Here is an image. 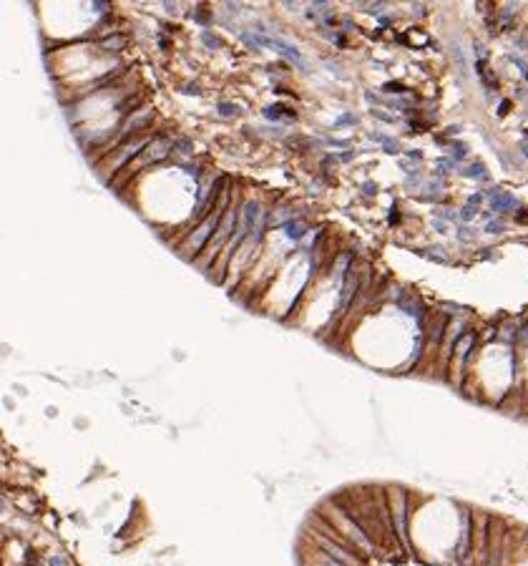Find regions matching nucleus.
Instances as JSON below:
<instances>
[{"label":"nucleus","mask_w":528,"mask_h":566,"mask_svg":"<svg viewBox=\"0 0 528 566\" xmlns=\"http://www.w3.org/2000/svg\"><path fill=\"white\" fill-rule=\"evenodd\" d=\"M227 201H229V191H222V197H219V204H216V212H211L207 219L201 221V224L189 234V239L184 242V247H181V255L186 257V259H192V257H196L199 252L207 247V242H209V237H214V232H216V227H219V221H222V217L227 214Z\"/></svg>","instance_id":"nucleus-1"},{"label":"nucleus","mask_w":528,"mask_h":566,"mask_svg":"<svg viewBox=\"0 0 528 566\" xmlns=\"http://www.w3.org/2000/svg\"><path fill=\"white\" fill-rule=\"evenodd\" d=\"M257 43H262V46H269V48H274L280 55H284L287 61H292L295 63L299 71H307L310 66H307V61H304V55L299 53V48H295L292 43H284V40H280V38H267V36H257Z\"/></svg>","instance_id":"nucleus-2"},{"label":"nucleus","mask_w":528,"mask_h":566,"mask_svg":"<svg viewBox=\"0 0 528 566\" xmlns=\"http://www.w3.org/2000/svg\"><path fill=\"white\" fill-rule=\"evenodd\" d=\"M390 511H392V526L398 531L400 541L407 544V531H405V493L400 488H395L390 493Z\"/></svg>","instance_id":"nucleus-3"},{"label":"nucleus","mask_w":528,"mask_h":566,"mask_svg":"<svg viewBox=\"0 0 528 566\" xmlns=\"http://www.w3.org/2000/svg\"><path fill=\"white\" fill-rule=\"evenodd\" d=\"M237 219H239V214H237V212L227 209V214L222 217V221H219V227H216V232H214V239L209 242V247H211V257H216L219 247L227 244L229 234L234 232V227H237Z\"/></svg>","instance_id":"nucleus-4"},{"label":"nucleus","mask_w":528,"mask_h":566,"mask_svg":"<svg viewBox=\"0 0 528 566\" xmlns=\"http://www.w3.org/2000/svg\"><path fill=\"white\" fill-rule=\"evenodd\" d=\"M171 148H174V144H171L169 139H156L154 144H149V146H146L143 151L139 154V156H141V164H151V161L166 159Z\"/></svg>","instance_id":"nucleus-5"},{"label":"nucleus","mask_w":528,"mask_h":566,"mask_svg":"<svg viewBox=\"0 0 528 566\" xmlns=\"http://www.w3.org/2000/svg\"><path fill=\"white\" fill-rule=\"evenodd\" d=\"M151 111L149 109H146V111H141V113H134V116H131L128 118V124H126V128H123V141L126 139H131V133H136V131H141V128H146V126H149L151 124Z\"/></svg>","instance_id":"nucleus-6"},{"label":"nucleus","mask_w":528,"mask_h":566,"mask_svg":"<svg viewBox=\"0 0 528 566\" xmlns=\"http://www.w3.org/2000/svg\"><path fill=\"white\" fill-rule=\"evenodd\" d=\"M357 285H360L357 272H355V270H347V272H345V287H342V307H347V305H350V300L355 297Z\"/></svg>","instance_id":"nucleus-7"},{"label":"nucleus","mask_w":528,"mask_h":566,"mask_svg":"<svg viewBox=\"0 0 528 566\" xmlns=\"http://www.w3.org/2000/svg\"><path fill=\"white\" fill-rule=\"evenodd\" d=\"M322 551H327L330 556L340 559V561H342V564H347V566H352V564H355V559H352V556H347V554H345V551H342L340 546H334V544H330V541H322Z\"/></svg>","instance_id":"nucleus-8"},{"label":"nucleus","mask_w":528,"mask_h":566,"mask_svg":"<svg viewBox=\"0 0 528 566\" xmlns=\"http://www.w3.org/2000/svg\"><path fill=\"white\" fill-rule=\"evenodd\" d=\"M312 564H315V566H347V564H342L340 559L330 556L327 551H315V556H312Z\"/></svg>","instance_id":"nucleus-9"},{"label":"nucleus","mask_w":528,"mask_h":566,"mask_svg":"<svg viewBox=\"0 0 528 566\" xmlns=\"http://www.w3.org/2000/svg\"><path fill=\"white\" fill-rule=\"evenodd\" d=\"M257 214H259V206H257L254 201H246V204H244V221H242V227L252 229L254 221H257Z\"/></svg>","instance_id":"nucleus-10"},{"label":"nucleus","mask_w":528,"mask_h":566,"mask_svg":"<svg viewBox=\"0 0 528 566\" xmlns=\"http://www.w3.org/2000/svg\"><path fill=\"white\" fill-rule=\"evenodd\" d=\"M264 113H267V118H295V116H297L292 109L282 106V103H277V106H269Z\"/></svg>","instance_id":"nucleus-11"},{"label":"nucleus","mask_w":528,"mask_h":566,"mask_svg":"<svg viewBox=\"0 0 528 566\" xmlns=\"http://www.w3.org/2000/svg\"><path fill=\"white\" fill-rule=\"evenodd\" d=\"M284 232H287V237H289V239H302V237H304V232H307V227L302 224V221H287Z\"/></svg>","instance_id":"nucleus-12"},{"label":"nucleus","mask_w":528,"mask_h":566,"mask_svg":"<svg viewBox=\"0 0 528 566\" xmlns=\"http://www.w3.org/2000/svg\"><path fill=\"white\" fill-rule=\"evenodd\" d=\"M513 206H516V201H513L510 197H506V194H493V209L508 212V209H513Z\"/></svg>","instance_id":"nucleus-13"},{"label":"nucleus","mask_w":528,"mask_h":566,"mask_svg":"<svg viewBox=\"0 0 528 566\" xmlns=\"http://www.w3.org/2000/svg\"><path fill=\"white\" fill-rule=\"evenodd\" d=\"M174 151H179V154H184V156H189L194 151V144H192V139H186V136H181L179 141L174 144Z\"/></svg>","instance_id":"nucleus-14"},{"label":"nucleus","mask_w":528,"mask_h":566,"mask_svg":"<svg viewBox=\"0 0 528 566\" xmlns=\"http://www.w3.org/2000/svg\"><path fill=\"white\" fill-rule=\"evenodd\" d=\"M194 20H196V23H201V25H207V23L211 20V16H209V5H207V3H201V5L194 10Z\"/></svg>","instance_id":"nucleus-15"},{"label":"nucleus","mask_w":528,"mask_h":566,"mask_svg":"<svg viewBox=\"0 0 528 566\" xmlns=\"http://www.w3.org/2000/svg\"><path fill=\"white\" fill-rule=\"evenodd\" d=\"M352 124H357V116H352V113H345L342 118H337L334 126L337 128H342V126H352Z\"/></svg>","instance_id":"nucleus-16"},{"label":"nucleus","mask_w":528,"mask_h":566,"mask_svg":"<svg viewBox=\"0 0 528 566\" xmlns=\"http://www.w3.org/2000/svg\"><path fill=\"white\" fill-rule=\"evenodd\" d=\"M104 46H106V48H113V51H119V48H123V38H106V40H104Z\"/></svg>","instance_id":"nucleus-17"},{"label":"nucleus","mask_w":528,"mask_h":566,"mask_svg":"<svg viewBox=\"0 0 528 566\" xmlns=\"http://www.w3.org/2000/svg\"><path fill=\"white\" fill-rule=\"evenodd\" d=\"M219 111H222L224 116H237L239 113V109L231 106V103H219Z\"/></svg>","instance_id":"nucleus-18"},{"label":"nucleus","mask_w":528,"mask_h":566,"mask_svg":"<svg viewBox=\"0 0 528 566\" xmlns=\"http://www.w3.org/2000/svg\"><path fill=\"white\" fill-rule=\"evenodd\" d=\"M201 40L207 43L209 48H219V46H222V40H219V38H211V33H204V36H201Z\"/></svg>","instance_id":"nucleus-19"},{"label":"nucleus","mask_w":528,"mask_h":566,"mask_svg":"<svg viewBox=\"0 0 528 566\" xmlns=\"http://www.w3.org/2000/svg\"><path fill=\"white\" fill-rule=\"evenodd\" d=\"M471 176L475 179H486V169H483V164H475V166H471V171H468Z\"/></svg>","instance_id":"nucleus-20"},{"label":"nucleus","mask_w":528,"mask_h":566,"mask_svg":"<svg viewBox=\"0 0 528 566\" xmlns=\"http://www.w3.org/2000/svg\"><path fill=\"white\" fill-rule=\"evenodd\" d=\"M385 88L387 91H405V86H400V83H387Z\"/></svg>","instance_id":"nucleus-21"},{"label":"nucleus","mask_w":528,"mask_h":566,"mask_svg":"<svg viewBox=\"0 0 528 566\" xmlns=\"http://www.w3.org/2000/svg\"><path fill=\"white\" fill-rule=\"evenodd\" d=\"M51 566H66V561H63L61 556H53V559H51Z\"/></svg>","instance_id":"nucleus-22"},{"label":"nucleus","mask_w":528,"mask_h":566,"mask_svg":"<svg viewBox=\"0 0 528 566\" xmlns=\"http://www.w3.org/2000/svg\"><path fill=\"white\" fill-rule=\"evenodd\" d=\"M186 91H189V93H199V86H196V83H189Z\"/></svg>","instance_id":"nucleus-23"},{"label":"nucleus","mask_w":528,"mask_h":566,"mask_svg":"<svg viewBox=\"0 0 528 566\" xmlns=\"http://www.w3.org/2000/svg\"><path fill=\"white\" fill-rule=\"evenodd\" d=\"M508 109H510V103H508V101H503V103H501V116H506V113H508Z\"/></svg>","instance_id":"nucleus-24"},{"label":"nucleus","mask_w":528,"mask_h":566,"mask_svg":"<svg viewBox=\"0 0 528 566\" xmlns=\"http://www.w3.org/2000/svg\"><path fill=\"white\" fill-rule=\"evenodd\" d=\"M312 3H315V5H325V3H327V0H312Z\"/></svg>","instance_id":"nucleus-25"}]
</instances>
